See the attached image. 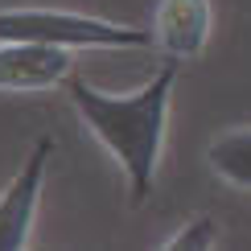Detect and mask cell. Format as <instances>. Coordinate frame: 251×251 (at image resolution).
<instances>
[{
  "instance_id": "6da1fadb",
  "label": "cell",
  "mask_w": 251,
  "mask_h": 251,
  "mask_svg": "<svg viewBox=\"0 0 251 251\" xmlns=\"http://www.w3.org/2000/svg\"><path fill=\"white\" fill-rule=\"evenodd\" d=\"M173 87H177V62L161 66L140 91H128V95H107V91L91 87L87 78H70V103H75L78 120L87 124V132L124 169L132 202H144L161 173Z\"/></svg>"
},
{
  "instance_id": "7a4b0ae2",
  "label": "cell",
  "mask_w": 251,
  "mask_h": 251,
  "mask_svg": "<svg viewBox=\"0 0 251 251\" xmlns=\"http://www.w3.org/2000/svg\"><path fill=\"white\" fill-rule=\"evenodd\" d=\"M0 41H41L62 50H149L152 29L120 25L66 8H0Z\"/></svg>"
},
{
  "instance_id": "3957f363",
  "label": "cell",
  "mask_w": 251,
  "mask_h": 251,
  "mask_svg": "<svg viewBox=\"0 0 251 251\" xmlns=\"http://www.w3.org/2000/svg\"><path fill=\"white\" fill-rule=\"evenodd\" d=\"M50 156H54V140H37L33 152L25 156V165L13 173V181L0 190V251H25L33 243Z\"/></svg>"
},
{
  "instance_id": "277c9868",
  "label": "cell",
  "mask_w": 251,
  "mask_h": 251,
  "mask_svg": "<svg viewBox=\"0 0 251 251\" xmlns=\"http://www.w3.org/2000/svg\"><path fill=\"white\" fill-rule=\"evenodd\" d=\"M75 70V50L41 41H0V95L54 91Z\"/></svg>"
},
{
  "instance_id": "5b68a950",
  "label": "cell",
  "mask_w": 251,
  "mask_h": 251,
  "mask_svg": "<svg viewBox=\"0 0 251 251\" xmlns=\"http://www.w3.org/2000/svg\"><path fill=\"white\" fill-rule=\"evenodd\" d=\"M214 29L210 0H156L152 13V41L161 54H169L173 62H190L202 58L206 41Z\"/></svg>"
},
{
  "instance_id": "8992f818",
  "label": "cell",
  "mask_w": 251,
  "mask_h": 251,
  "mask_svg": "<svg viewBox=\"0 0 251 251\" xmlns=\"http://www.w3.org/2000/svg\"><path fill=\"white\" fill-rule=\"evenodd\" d=\"M206 165L235 190H251V128H226L206 149Z\"/></svg>"
},
{
  "instance_id": "52a82bcc",
  "label": "cell",
  "mask_w": 251,
  "mask_h": 251,
  "mask_svg": "<svg viewBox=\"0 0 251 251\" xmlns=\"http://www.w3.org/2000/svg\"><path fill=\"white\" fill-rule=\"evenodd\" d=\"M210 247H218V223L210 214L185 218V223L161 243V251H210Z\"/></svg>"
}]
</instances>
